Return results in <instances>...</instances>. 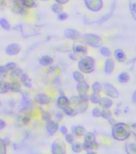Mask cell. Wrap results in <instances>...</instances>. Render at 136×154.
<instances>
[{
  "label": "cell",
  "instance_id": "1",
  "mask_svg": "<svg viewBox=\"0 0 136 154\" xmlns=\"http://www.w3.org/2000/svg\"><path fill=\"white\" fill-rule=\"evenodd\" d=\"M78 68L84 74H90L95 69V60L91 56H83L78 61Z\"/></svg>",
  "mask_w": 136,
  "mask_h": 154
},
{
  "label": "cell",
  "instance_id": "2",
  "mask_svg": "<svg viewBox=\"0 0 136 154\" xmlns=\"http://www.w3.org/2000/svg\"><path fill=\"white\" fill-rule=\"evenodd\" d=\"M84 43L92 48H100L102 46V39L98 35L92 33H86L83 35Z\"/></svg>",
  "mask_w": 136,
  "mask_h": 154
},
{
  "label": "cell",
  "instance_id": "3",
  "mask_svg": "<svg viewBox=\"0 0 136 154\" xmlns=\"http://www.w3.org/2000/svg\"><path fill=\"white\" fill-rule=\"evenodd\" d=\"M52 154H66V144L61 140H56L51 146Z\"/></svg>",
  "mask_w": 136,
  "mask_h": 154
},
{
  "label": "cell",
  "instance_id": "4",
  "mask_svg": "<svg viewBox=\"0 0 136 154\" xmlns=\"http://www.w3.org/2000/svg\"><path fill=\"white\" fill-rule=\"evenodd\" d=\"M22 50L21 46L17 43H9L8 45L5 48V53L10 56H15L19 55Z\"/></svg>",
  "mask_w": 136,
  "mask_h": 154
},
{
  "label": "cell",
  "instance_id": "5",
  "mask_svg": "<svg viewBox=\"0 0 136 154\" xmlns=\"http://www.w3.org/2000/svg\"><path fill=\"white\" fill-rule=\"evenodd\" d=\"M63 34H64V36L66 38L73 41H79L83 36L80 31L73 28L66 29Z\"/></svg>",
  "mask_w": 136,
  "mask_h": 154
},
{
  "label": "cell",
  "instance_id": "6",
  "mask_svg": "<svg viewBox=\"0 0 136 154\" xmlns=\"http://www.w3.org/2000/svg\"><path fill=\"white\" fill-rule=\"evenodd\" d=\"M72 51L75 55H86L87 52V48L84 43L79 42V41H74L72 44Z\"/></svg>",
  "mask_w": 136,
  "mask_h": 154
},
{
  "label": "cell",
  "instance_id": "7",
  "mask_svg": "<svg viewBox=\"0 0 136 154\" xmlns=\"http://www.w3.org/2000/svg\"><path fill=\"white\" fill-rule=\"evenodd\" d=\"M35 100L39 105H47L51 102V97L45 92H40L36 95Z\"/></svg>",
  "mask_w": 136,
  "mask_h": 154
},
{
  "label": "cell",
  "instance_id": "8",
  "mask_svg": "<svg viewBox=\"0 0 136 154\" xmlns=\"http://www.w3.org/2000/svg\"><path fill=\"white\" fill-rule=\"evenodd\" d=\"M86 7L92 11H98L102 8V0H85Z\"/></svg>",
  "mask_w": 136,
  "mask_h": 154
},
{
  "label": "cell",
  "instance_id": "9",
  "mask_svg": "<svg viewBox=\"0 0 136 154\" xmlns=\"http://www.w3.org/2000/svg\"><path fill=\"white\" fill-rule=\"evenodd\" d=\"M103 88L104 89V91H105L106 94L108 96L112 97V98H117L119 96V92L117 91L116 88L109 83H104L103 85Z\"/></svg>",
  "mask_w": 136,
  "mask_h": 154
},
{
  "label": "cell",
  "instance_id": "10",
  "mask_svg": "<svg viewBox=\"0 0 136 154\" xmlns=\"http://www.w3.org/2000/svg\"><path fill=\"white\" fill-rule=\"evenodd\" d=\"M46 129L49 135H54L55 132L59 130V125L56 121H54L52 120H50L47 121L46 124Z\"/></svg>",
  "mask_w": 136,
  "mask_h": 154
},
{
  "label": "cell",
  "instance_id": "11",
  "mask_svg": "<svg viewBox=\"0 0 136 154\" xmlns=\"http://www.w3.org/2000/svg\"><path fill=\"white\" fill-rule=\"evenodd\" d=\"M53 62H54V59H53L52 56L50 55H43L42 57H40V59L38 60V63L41 66L43 67H48V66H50L52 64Z\"/></svg>",
  "mask_w": 136,
  "mask_h": 154
},
{
  "label": "cell",
  "instance_id": "12",
  "mask_svg": "<svg viewBox=\"0 0 136 154\" xmlns=\"http://www.w3.org/2000/svg\"><path fill=\"white\" fill-rule=\"evenodd\" d=\"M70 105V100L64 95H61L57 99V106L59 109H62L65 107Z\"/></svg>",
  "mask_w": 136,
  "mask_h": 154
},
{
  "label": "cell",
  "instance_id": "13",
  "mask_svg": "<svg viewBox=\"0 0 136 154\" xmlns=\"http://www.w3.org/2000/svg\"><path fill=\"white\" fill-rule=\"evenodd\" d=\"M89 89H90V86H89V84L85 80L79 82V83H77L76 90L79 92V94L87 93Z\"/></svg>",
  "mask_w": 136,
  "mask_h": 154
},
{
  "label": "cell",
  "instance_id": "14",
  "mask_svg": "<svg viewBox=\"0 0 136 154\" xmlns=\"http://www.w3.org/2000/svg\"><path fill=\"white\" fill-rule=\"evenodd\" d=\"M62 113L65 114L66 116H75L77 114H79L78 112H77L76 108L71 105V104L62 108Z\"/></svg>",
  "mask_w": 136,
  "mask_h": 154
},
{
  "label": "cell",
  "instance_id": "15",
  "mask_svg": "<svg viewBox=\"0 0 136 154\" xmlns=\"http://www.w3.org/2000/svg\"><path fill=\"white\" fill-rule=\"evenodd\" d=\"M115 67V63L111 59H107L105 62V66H104V72L107 75H110L113 72Z\"/></svg>",
  "mask_w": 136,
  "mask_h": 154
},
{
  "label": "cell",
  "instance_id": "16",
  "mask_svg": "<svg viewBox=\"0 0 136 154\" xmlns=\"http://www.w3.org/2000/svg\"><path fill=\"white\" fill-rule=\"evenodd\" d=\"M10 91L14 93L21 92V84L18 80H12L10 82Z\"/></svg>",
  "mask_w": 136,
  "mask_h": 154
},
{
  "label": "cell",
  "instance_id": "17",
  "mask_svg": "<svg viewBox=\"0 0 136 154\" xmlns=\"http://www.w3.org/2000/svg\"><path fill=\"white\" fill-rule=\"evenodd\" d=\"M8 91H10V82L0 79V95L7 93Z\"/></svg>",
  "mask_w": 136,
  "mask_h": 154
},
{
  "label": "cell",
  "instance_id": "18",
  "mask_svg": "<svg viewBox=\"0 0 136 154\" xmlns=\"http://www.w3.org/2000/svg\"><path fill=\"white\" fill-rule=\"evenodd\" d=\"M72 78H73V79L76 83H79V82L85 80V77H84L83 73L80 72V71H74L72 73Z\"/></svg>",
  "mask_w": 136,
  "mask_h": 154
},
{
  "label": "cell",
  "instance_id": "19",
  "mask_svg": "<svg viewBox=\"0 0 136 154\" xmlns=\"http://www.w3.org/2000/svg\"><path fill=\"white\" fill-rule=\"evenodd\" d=\"M78 113H83L88 108V102L86 101H80L78 105L75 107Z\"/></svg>",
  "mask_w": 136,
  "mask_h": 154
},
{
  "label": "cell",
  "instance_id": "20",
  "mask_svg": "<svg viewBox=\"0 0 136 154\" xmlns=\"http://www.w3.org/2000/svg\"><path fill=\"white\" fill-rule=\"evenodd\" d=\"M98 104H100V106H102L103 108H109L113 104V102L110 98L103 97V98H101L100 103Z\"/></svg>",
  "mask_w": 136,
  "mask_h": 154
},
{
  "label": "cell",
  "instance_id": "21",
  "mask_svg": "<svg viewBox=\"0 0 136 154\" xmlns=\"http://www.w3.org/2000/svg\"><path fill=\"white\" fill-rule=\"evenodd\" d=\"M89 97V101H91V103H100V100H101V97L100 95L97 92H93V93H91L90 96H88Z\"/></svg>",
  "mask_w": 136,
  "mask_h": 154
},
{
  "label": "cell",
  "instance_id": "22",
  "mask_svg": "<svg viewBox=\"0 0 136 154\" xmlns=\"http://www.w3.org/2000/svg\"><path fill=\"white\" fill-rule=\"evenodd\" d=\"M73 132H74V134H75L76 136H79V137L84 136V134H85V128L81 126V125L74 126V127H73Z\"/></svg>",
  "mask_w": 136,
  "mask_h": 154
},
{
  "label": "cell",
  "instance_id": "23",
  "mask_svg": "<svg viewBox=\"0 0 136 154\" xmlns=\"http://www.w3.org/2000/svg\"><path fill=\"white\" fill-rule=\"evenodd\" d=\"M115 58H116L118 61H119V62L124 61L125 59H126L124 52H123L122 50H120V49H118V50L115 51Z\"/></svg>",
  "mask_w": 136,
  "mask_h": 154
},
{
  "label": "cell",
  "instance_id": "24",
  "mask_svg": "<svg viewBox=\"0 0 136 154\" xmlns=\"http://www.w3.org/2000/svg\"><path fill=\"white\" fill-rule=\"evenodd\" d=\"M0 26L6 31H9L11 29V24H10L9 22L7 21V19H6L5 18L0 19Z\"/></svg>",
  "mask_w": 136,
  "mask_h": 154
},
{
  "label": "cell",
  "instance_id": "25",
  "mask_svg": "<svg viewBox=\"0 0 136 154\" xmlns=\"http://www.w3.org/2000/svg\"><path fill=\"white\" fill-rule=\"evenodd\" d=\"M102 88H103V85L99 83V82H95L91 85V89L93 92H97V93H99L101 91H102Z\"/></svg>",
  "mask_w": 136,
  "mask_h": 154
},
{
  "label": "cell",
  "instance_id": "26",
  "mask_svg": "<svg viewBox=\"0 0 136 154\" xmlns=\"http://www.w3.org/2000/svg\"><path fill=\"white\" fill-rule=\"evenodd\" d=\"M99 51H100L101 55H103V56H106V57H110V55H111V51L107 47H100Z\"/></svg>",
  "mask_w": 136,
  "mask_h": 154
},
{
  "label": "cell",
  "instance_id": "27",
  "mask_svg": "<svg viewBox=\"0 0 136 154\" xmlns=\"http://www.w3.org/2000/svg\"><path fill=\"white\" fill-rule=\"evenodd\" d=\"M85 142H87V143H92V142H95V137L93 133L91 132H87L86 135H85Z\"/></svg>",
  "mask_w": 136,
  "mask_h": 154
},
{
  "label": "cell",
  "instance_id": "28",
  "mask_svg": "<svg viewBox=\"0 0 136 154\" xmlns=\"http://www.w3.org/2000/svg\"><path fill=\"white\" fill-rule=\"evenodd\" d=\"M69 100H70V104H71V106H73V107H74V108H75V107L79 104V102H80L79 96H71V99H69Z\"/></svg>",
  "mask_w": 136,
  "mask_h": 154
},
{
  "label": "cell",
  "instance_id": "29",
  "mask_svg": "<svg viewBox=\"0 0 136 154\" xmlns=\"http://www.w3.org/2000/svg\"><path fill=\"white\" fill-rule=\"evenodd\" d=\"M130 76L129 75L126 73V72H123V73H121V74L119 75V81L121 82V83H126L129 80Z\"/></svg>",
  "mask_w": 136,
  "mask_h": 154
},
{
  "label": "cell",
  "instance_id": "30",
  "mask_svg": "<svg viewBox=\"0 0 136 154\" xmlns=\"http://www.w3.org/2000/svg\"><path fill=\"white\" fill-rule=\"evenodd\" d=\"M8 74V71L5 67L4 65H0V78L1 79H4Z\"/></svg>",
  "mask_w": 136,
  "mask_h": 154
},
{
  "label": "cell",
  "instance_id": "31",
  "mask_svg": "<svg viewBox=\"0 0 136 154\" xmlns=\"http://www.w3.org/2000/svg\"><path fill=\"white\" fill-rule=\"evenodd\" d=\"M71 149L74 152H80L82 151V149H83V146L79 143H74L73 142L71 145Z\"/></svg>",
  "mask_w": 136,
  "mask_h": 154
},
{
  "label": "cell",
  "instance_id": "32",
  "mask_svg": "<svg viewBox=\"0 0 136 154\" xmlns=\"http://www.w3.org/2000/svg\"><path fill=\"white\" fill-rule=\"evenodd\" d=\"M4 66L5 67L7 68V70L8 71V72H11V71L14 70L17 67L16 63H15L14 62H8Z\"/></svg>",
  "mask_w": 136,
  "mask_h": 154
},
{
  "label": "cell",
  "instance_id": "33",
  "mask_svg": "<svg viewBox=\"0 0 136 154\" xmlns=\"http://www.w3.org/2000/svg\"><path fill=\"white\" fill-rule=\"evenodd\" d=\"M51 10H52L53 12H55V14H59V13L62 11V7H61L60 4L56 3V4H54L51 7Z\"/></svg>",
  "mask_w": 136,
  "mask_h": 154
},
{
  "label": "cell",
  "instance_id": "34",
  "mask_svg": "<svg viewBox=\"0 0 136 154\" xmlns=\"http://www.w3.org/2000/svg\"><path fill=\"white\" fill-rule=\"evenodd\" d=\"M0 154H7V145L3 140L0 138Z\"/></svg>",
  "mask_w": 136,
  "mask_h": 154
},
{
  "label": "cell",
  "instance_id": "35",
  "mask_svg": "<svg viewBox=\"0 0 136 154\" xmlns=\"http://www.w3.org/2000/svg\"><path fill=\"white\" fill-rule=\"evenodd\" d=\"M41 116H42V119L43 120H45L46 122L48 121V120H51V116L49 112H48L47 111H43L42 113H41Z\"/></svg>",
  "mask_w": 136,
  "mask_h": 154
},
{
  "label": "cell",
  "instance_id": "36",
  "mask_svg": "<svg viewBox=\"0 0 136 154\" xmlns=\"http://www.w3.org/2000/svg\"><path fill=\"white\" fill-rule=\"evenodd\" d=\"M131 10L132 15L136 20V0L131 1Z\"/></svg>",
  "mask_w": 136,
  "mask_h": 154
},
{
  "label": "cell",
  "instance_id": "37",
  "mask_svg": "<svg viewBox=\"0 0 136 154\" xmlns=\"http://www.w3.org/2000/svg\"><path fill=\"white\" fill-rule=\"evenodd\" d=\"M101 116L105 119H108L110 117V110H108V108H104L102 112H101Z\"/></svg>",
  "mask_w": 136,
  "mask_h": 154
},
{
  "label": "cell",
  "instance_id": "38",
  "mask_svg": "<svg viewBox=\"0 0 136 154\" xmlns=\"http://www.w3.org/2000/svg\"><path fill=\"white\" fill-rule=\"evenodd\" d=\"M65 139H66V141L69 144H72L74 142V136L72 133H67V134L65 135Z\"/></svg>",
  "mask_w": 136,
  "mask_h": 154
},
{
  "label": "cell",
  "instance_id": "39",
  "mask_svg": "<svg viewBox=\"0 0 136 154\" xmlns=\"http://www.w3.org/2000/svg\"><path fill=\"white\" fill-rule=\"evenodd\" d=\"M101 112H102V111L98 108H94L93 110H92V115L95 117H99V116H101Z\"/></svg>",
  "mask_w": 136,
  "mask_h": 154
},
{
  "label": "cell",
  "instance_id": "40",
  "mask_svg": "<svg viewBox=\"0 0 136 154\" xmlns=\"http://www.w3.org/2000/svg\"><path fill=\"white\" fill-rule=\"evenodd\" d=\"M67 18H68V15L65 12H61L59 14H58V19L60 21H64Z\"/></svg>",
  "mask_w": 136,
  "mask_h": 154
},
{
  "label": "cell",
  "instance_id": "41",
  "mask_svg": "<svg viewBox=\"0 0 136 154\" xmlns=\"http://www.w3.org/2000/svg\"><path fill=\"white\" fill-rule=\"evenodd\" d=\"M79 97L80 101H86V102H88L89 101V97L87 96V93L79 94Z\"/></svg>",
  "mask_w": 136,
  "mask_h": 154
},
{
  "label": "cell",
  "instance_id": "42",
  "mask_svg": "<svg viewBox=\"0 0 136 154\" xmlns=\"http://www.w3.org/2000/svg\"><path fill=\"white\" fill-rule=\"evenodd\" d=\"M30 120H31V117L29 116H24L23 119H22V122L23 123L24 125H26L28 122H30Z\"/></svg>",
  "mask_w": 136,
  "mask_h": 154
},
{
  "label": "cell",
  "instance_id": "43",
  "mask_svg": "<svg viewBox=\"0 0 136 154\" xmlns=\"http://www.w3.org/2000/svg\"><path fill=\"white\" fill-rule=\"evenodd\" d=\"M60 132H62V134H63L65 136L66 134H67V128L65 125H62L61 127L59 128Z\"/></svg>",
  "mask_w": 136,
  "mask_h": 154
},
{
  "label": "cell",
  "instance_id": "44",
  "mask_svg": "<svg viewBox=\"0 0 136 154\" xmlns=\"http://www.w3.org/2000/svg\"><path fill=\"white\" fill-rule=\"evenodd\" d=\"M6 126H7L6 121L4 120H2V119H0V130L4 129Z\"/></svg>",
  "mask_w": 136,
  "mask_h": 154
},
{
  "label": "cell",
  "instance_id": "45",
  "mask_svg": "<svg viewBox=\"0 0 136 154\" xmlns=\"http://www.w3.org/2000/svg\"><path fill=\"white\" fill-rule=\"evenodd\" d=\"M57 3L59 4L62 5V4H65V3H67V2H69V0H55Z\"/></svg>",
  "mask_w": 136,
  "mask_h": 154
},
{
  "label": "cell",
  "instance_id": "46",
  "mask_svg": "<svg viewBox=\"0 0 136 154\" xmlns=\"http://www.w3.org/2000/svg\"><path fill=\"white\" fill-rule=\"evenodd\" d=\"M77 55H75V54H74V53H73L72 52L71 54H70L69 55V57H70V59H71V60H76L77 59V56H76Z\"/></svg>",
  "mask_w": 136,
  "mask_h": 154
},
{
  "label": "cell",
  "instance_id": "47",
  "mask_svg": "<svg viewBox=\"0 0 136 154\" xmlns=\"http://www.w3.org/2000/svg\"><path fill=\"white\" fill-rule=\"evenodd\" d=\"M62 115H63V113L57 112V113H56V118H57L59 120H61V119H62Z\"/></svg>",
  "mask_w": 136,
  "mask_h": 154
},
{
  "label": "cell",
  "instance_id": "48",
  "mask_svg": "<svg viewBox=\"0 0 136 154\" xmlns=\"http://www.w3.org/2000/svg\"><path fill=\"white\" fill-rule=\"evenodd\" d=\"M86 154H96L95 152H88Z\"/></svg>",
  "mask_w": 136,
  "mask_h": 154
},
{
  "label": "cell",
  "instance_id": "49",
  "mask_svg": "<svg viewBox=\"0 0 136 154\" xmlns=\"http://www.w3.org/2000/svg\"><path fill=\"white\" fill-rule=\"evenodd\" d=\"M41 1H48V0H41Z\"/></svg>",
  "mask_w": 136,
  "mask_h": 154
},
{
  "label": "cell",
  "instance_id": "50",
  "mask_svg": "<svg viewBox=\"0 0 136 154\" xmlns=\"http://www.w3.org/2000/svg\"><path fill=\"white\" fill-rule=\"evenodd\" d=\"M0 105H1V102H0Z\"/></svg>",
  "mask_w": 136,
  "mask_h": 154
}]
</instances>
